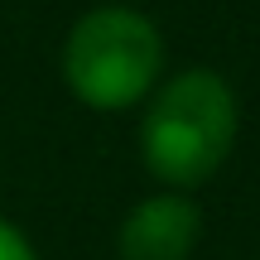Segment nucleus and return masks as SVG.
Masks as SVG:
<instances>
[{"label": "nucleus", "mask_w": 260, "mask_h": 260, "mask_svg": "<svg viewBox=\"0 0 260 260\" xmlns=\"http://www.w3.org/2000/svg\"><path fill=\"white\" fill-rule=\"evenodd\" d=\"M0 260H34V246H29L10 222H0Z\"/></svg>", "instance_id": "20e7f679"}, {"label": "nucleus", "mask_w": 260, "mask_h": 260, "mask_svg": "<svg viewBox=\"0 0 260 260\" xmlns=\"http://www.w3.org/2000/svg\"><path fill=\"white\" fill-rule=\"evenodd\" d=\"M164 68V39L140 10H87L63 44V82L92 111H125L154 87Z\"/></svg>", "instance_id": "f03ea898"}, {"label": "nucleus", "mask_w": 260, "mask_h": 260, "mask_svg": "<svg viewBox=\"0 0 260 260\" xmlns=\"http://www.w3.org/2000/svg\"><path fill=\"white\" fill-rule=\"evenodd\" d=\"M236 145V96L226 77L193 68L154 92L140 125V154L169 188H198L226 164Z\"/></svg>", "instance_id": "f257e3e1"}, {"label": "nucleus", "mask_w": 260, "mask_h": 260, "mask_svg": "<svg viewBox=\"0 0 260 260\" xmlns=\"http://www.w3.org/2000/svg\"><path fill=\"white\" fill-rule=\"evenodd\" d=\"M203 236V212L183 193L145 198L121 222V260H188Z\"/></svg>", "instance_id": "7ed1b4c3"}]
</instances>
